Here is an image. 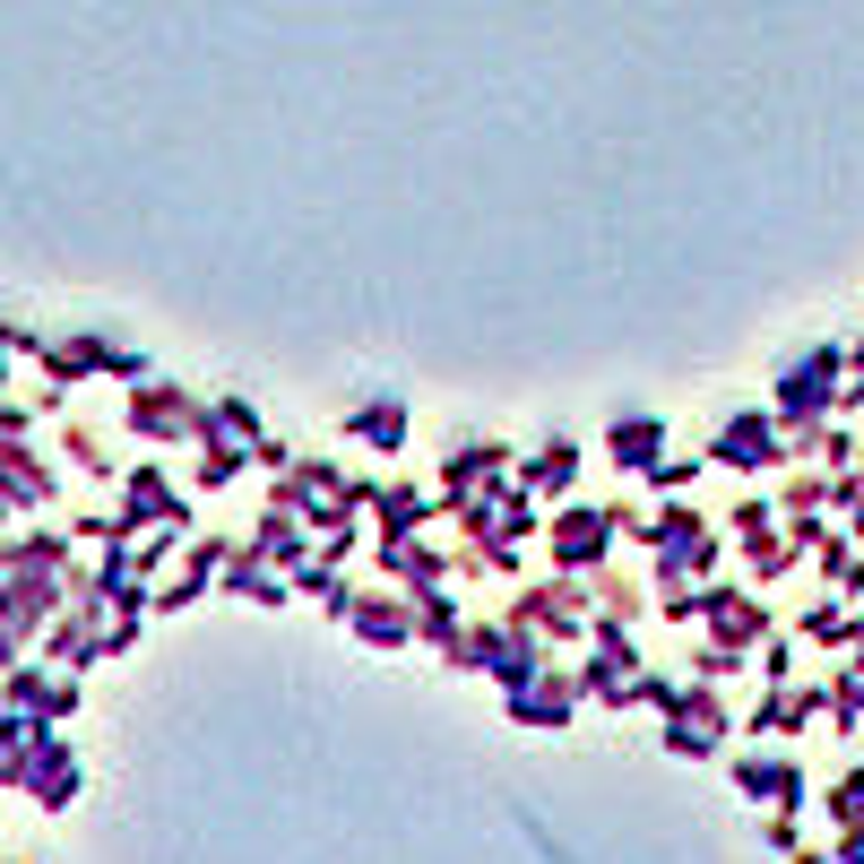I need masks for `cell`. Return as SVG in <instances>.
<instances>
[{"label": "cell", "instance_id": "1", "mask_svg": "<svg viewBox=\"0 0 864 864\" xmlns=\"http://www.w3.org/2000/svg\"><path fill=\"white\" fill-rule=\"evenodd\" d=\"M649 441H658L649 424H623V433H614V459H631V467H640V459H649Z\"/></svg>", "mask_w": 864, "mask_h": 864}]
</instances>
